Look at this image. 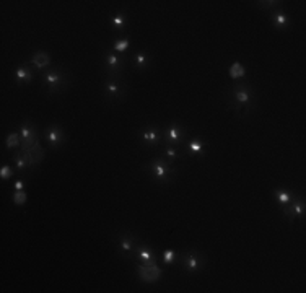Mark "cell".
Wrapping results in <instances>:
<instances>
[{
    "instance_id": "26",
    "label": "cell",
    "mask_w": 306,
    "mask_h": 293,
    "mask_svg": "<svg viewBox=\"0 0 306 293\" xmlns=\"http://www.w3.org/2000/svg\"><path fill=\"white\" fill-rule=\"evenodd\" d=\"M22 145V137H20V132H10V134L7 135L5 139V147L8 150H13L16 147Z\"/></svg>"
},
{
    "instance_id": "5",
    "label": "cell",
    "mask_w": 306,
    "mask_h": 293,
    "mask_svg": "<svg viewBox=\"0 0 306 293\" xmlns=\"http://www.w3.org/2000/svg\"><path fill=\"white\" fill-rule=\"evenodd\" d=\"M187 135V129L181 124H171L163 130V142L165 145H175L179 147L184 142Z\"/></svg>"
},
{
    "instance_id": "3",
    "label": "cell",
    "mask_w": 306,
    "mask_h": 293,
    "mask_svg": "<svg viewBox=\"0 0 306 293\" xmlns=\"http://www.w3.org/2000/svg\"><path fill=\"white\" fill-rule=\"evenodd\" d=\"M43 82L47 87V93L55 94L64 91L70 83V73L65 72L64 69H51V70H44L43 72Z\"/></svg>"
},
{
    "instance_id": "32",
    "label": "cell",
    "mask_w": 306,
    "mask_h": 293,
    "mask_svg": "<svg viewBox=\"0 0 306 293\" xmlns=\"http://www.w3.org/2000/svg\"><path fill=\"white\" fill-rule=\"evenodd\" d=\"M13 191H25V181L18 179V181L13 184Z\"/></svg>"
},
{
    "instance_id": "15",
    "label": "cell",
    "mask_w": 306,
    "mask_h": 293,
    "mask_svg": "<svg viewBox=\"0 0 306 293\" xmlns=\"http://www.w3.org/2000/svg\"><path fill=\"white\" fill-rule=\"evenodd\" d=\"M271 22L275 30L285 31V30H289V26H290V16L283 10H280V8H277V10L271 12Z\"/></svg>"
},
{
    "instance_id": "17",
    "label": "cell",
    "mask_w": 306,
    "mask_h": 293,
    "mask_svg": "<svg viewBox=\"0 0 306 293\" xmlns=\"http://www.w3.org/2000/svg\"><path fill=\"white\" fill-rule=\"evenodd\" d=\"M26 155H28V160H30V169H34L36 166H40L41 162L44 160V155H46V150L40 145V142L31 147L30 150H25Z\"/></svg>"
},
{
    "instance_id": "4",
    "label": "cell",
    "mask_w": 306,
    "mask_h": 293,
    "mask_svg": "<svg viewBox=\"0 0 306 293\" xmlns=\"http://www.w3.org/2000/svg\"><path fill=\"white\" fill-rule=\"evenodd\" d=\"M139 135L145 148H157L163 144V130H160L157 126H145L139 132Z\"/></svg>"
},
{
    "instance_id": "11",
    "label": "cell",
    "mask_w": 306,
    "mask_h": 293,
    "mask_svg": "<svg viewBox=\"0 0 306 293\" xmlns=\"http://www.w3.org/2000/svg\"><path fill=\"white\" fill-rule=\"evenodd\" d=\"M161 269L160 266L155 262V264H137V276L142 282L145 283H153V282H158L160 277H161Z\"/></svg>"
},
{
    "instance_id": "13",
    "label": "cell",
    "mask_w": 306,
    "mask_h": 293,
    "mask_svg": "<svg viewBox=\"0 0 306 293\" xmlns=\"http://www.w3.org/2000/svg\"><path fill=\"white\" fill-rule=\"evenodd\" d=\"M282 212L290 222H293L295 219H303L304 217V201L301 197H293V201L289 205L282 207Z\"/></svg>"
},
{
    "instance_id": "7",
    "label": "cell",
    "mask_w": 306,
    "mask_h": 293,
    "mask_svg": "<svg viewBox=\"0 0 306 293\" xmlns=\"http://www.w3.org/2000/svg\"><path fill=\"white\" fill-rule=\"evenodd\" d=\"M104 62H106L108 75H111V77H121L124 65H126V59L122 57V54L108 49L106 54H104Z\"/></svg>"
},
{
    "instance_id": "24",
    "label": "cell",
    "mask_w": 306,
    "mask_h": 293,
    "mask_svg": "<svg viewBox=\"0 0 306 293\" xmlns=\"http://www.w3.org/2000/svg\"><path fill=\"white\" fill-rule=\"evenodd\" d=\"M228 75H230V77H232V80H240V79H243L244 75H246L244 65H243V64H240V62L232 64V67H230V70H228Z\"/></svg>"
},
{
    "instance_id": "31",
    "label": "cell",
    "mask_w": 306,
    "mask_h": 293,
    "mask_svg": "<svg viewBox=\"0 0 306 293\" xmlns=\"http://www.w3.org/2000/svg\"><path fill=\"white\" fill-rule=\"evenodd\" d=\"M257 7L259 8H279L280 7V2H257Z\"/></svg>"
},
{
    "instance_id": "18",
    "label": "cell",
    "mask_w": 306,
    "mask_h": 293,
    "mask_svg": "<svg viewBox=\"0 0 306 293\" xmlns=\"http://www.w3.org/2000/svg\"><path fill=\"white\" fill-rule=\"evenodd\" d=\"M30 65L34 69V70H40V72H44L46 67H49L51 65V55L49 52L46 51H37L34 52L33 59L30 61Z\"/></svg>"
},
{
    "instance_id": "12",
    "label": "cell",
    "mask_w": 306,
    "mask_h": 293,
    "mask_svg": "<svg viewBox=\"0 0 306 293\" xmlns=\"http://www.w3.org/2000/svg\"><path fill=\"white\" fill-rule=\"evenodd\" d=\"M139 244L137 238L132 233H121L118 236V246H119V252L124 258H130L133 256V251H136V246Z\"/></svg>"
},
{
    "instance_id": "27",
    "label": "cell",
    "mask_w": 306,
    "mask_h": 293,
    "mask_svg": "<svg viewBox=\"0 0 306 293\" xmlns=\"http://www.w3.org/2000/svg\"><path fill=\"white\" fill-rule=\"evenodd\" d=\"M130 47V41H129V37H121V40H114L112 43V47L111 49L114 52H118V54H124L127 49Z\"/></svg>"
},
{
    "instance_id": "21",
    "label": "cell",
    "mask_w": 306,
    "mask_h": 293,
    "mask_svg": "<svg viewBox=\"0 0 306 293\" xmlns=\"http://www.w3.org/2000/svg\"><path fill=\"white\" fill-rule=\"evenodd\" d=\"M12 160H13V163H15V166H16V171H25V169H28L30 168V160H28V155H26V152L25 150H16V152L13 153V157H12Z\"/></svg>"
},
{
    "instance_id": "20",
    "label": "cell",
    "mask_w": 306,
    "mask_h": 293,
    "mask_svg": "<svg viewBox=\"0 0 306 293\" xmlns=\"http://www.w3.org/2000/svg\"><path fill=\"white\" fill-rule=\"evenodd\" d=\"M205 150H207V144L205 142L200 139V137H196L193 140H189L187 142V147H186V153L189 155H202L205 153Z\"/></svg>"
},
{
    "instance_id": "25",
    "label": "cell",
    "mask_w": 306,
    "mask_h": 293,
    "mask_svg": "<svg viewBox=\"0 0 306 293\" xmlns=\"http://www.w3.org/2000/svg\"><path fill=\"white\" fill-rule=\"evenodd\" d=\"M133 65L139 69V70H145L148 67V54L147 51H140L133 55Z\"/></svg>"
},
{
    "instance_id": "22",
    "label": "cell",
    "mask_w": 306,
    "mask_h": 293,
    "mask_svg": "<svg viewBox=\"0 0 306 293\" xmlns=\"http://www.w3.org/2000/svg\"><path fill=\"white\" fill-rule=\"evenodd\" d=\"M126 25H127V12L126 10H119L118 13H114L111 16V26L116 31H122Z\"/></svg>"
},
{
    "instance_id": "10",
    "label": "cell",
    "mask_w": 306,
    "mask_h": 293,
    "mask_svg": "<svg viewBox=\"0 0 306 293\" xmlns=\"http://www.w3.org/2000/svg\"><path fill=\"white\" fill-rule=\"evenodd\" d=\"M124 93H126V87L121 82V77H111V75H108V80L104 83V94H106V98L116 101L124 96Z\"/></svg>"
},
{
    "instance_id": "30",
    "label": "cell",
    "mask_w": 306,
    "mask_h": 293,
    "mask_svg": "<svg viewBox=\"0 0 306 293\" xmlns=\"http://www.w3.org/2000/svg\"><path fill=\"white\" fill-rule=\"evenodd\" d=\"M175 259H176V252L173 249H166L163 252V261H165V264H168V266H171V264L175 262Z\"/></svg>"
},
{
    "instance_id": "23",
    "label": "cell",
    "mask_w": 306,
    "mask_h": 293,
    "mask_svg": "<svg viewBox=\"0 0 306 293\" xmlns=\"http://www.w3.org/2000/svg\"><path fill=\"white\" fill-rule=\"evenodd\" d=\"M274 197L277 199V202H279L282 207L285 205H289L292 201H293V194L289 191V189H285V187H279V189H275V192H274Z\"/></svg>"
},
{
    "instance_id": "29",
    "label": "cell",
    "mask_w": 306,
    "mask_h": 293,
    "mask_svg": "<svg viewBox=\"0 0 306 293\" xmlns=\"http://www.w3.org/2000/svg\"><path fill=\"white\" fill-rule=\"evenodd\" d=\"M13 176V168L10 165H4L0 168V178H2V181H8Z\"/></svg>"
},
{
    "instance_id": "9",
    "label": "cell",
    "mask_w": 306,
    "mask_h": 293,
    "mask_svg": "<svg viewBox=\"0 0 306 293\" xmlns=\"http://www.w3.org/2000/svg\"><path fill=\"white\" fill-rule=\"evenodd\" d=\"M181 261H183L184 269L190 274H196L205 267V258L199 251H194V249L184 252L183 256H181Z\"/></svg>"
},
{
    "instance_id": "8",
    "label": "cell",
    "mask_w": 306,
    "mask_h": 293,
    "mask_svg": "<svg viewBox=\"0 0 306 293\" xmlns=\"http://www.w3.org/2000/svg\"><path fill=\"white\" fill-rule=\"evenodd\" d=\"M44 139L47 140V144L52 150H57L64 147V144L67 142V134L64 132V129L57 124H51L49 127L44 129Z\"/></svg>"
},
{
    "instance_id": "16",
    "label": "cell",
    "mask_w": 306,
    "mask_h": 293,
    "mask_svg": "<svg viewBox=\"0 0 306 293\" xmlns=\"http://www.w3.org/2000/svg\"><path fill=\"white\" fill-rule=\"evenodd\" d=\"M34 69L30 65V62H23L22 65H18L15 70V80L16 83H30L34 77Z\"/></svg>"
},
{
    "instance_id": "14",
    "label": "cell",
    "mask_w": 306,
    "mask_h": 293,
    "mask_svg": "<svg viewBox=\"0 0 306 293\" xmlns=\"http://www.w3.org/2000/svg\"><path fill=\"white\" fill-rule=\"evenodd\" d=\"M133 258L139 261V264H155L157 262V256L153 249L148 246V244H142L139 243L136 246V251H133Z\"/></svg>"
},
{
    "instance_id": "6",
    "label": "cell",
    "mask_w": 306,
    "mask_h": 293,
    "mask_svg": "<svg viewBox=\"0 0 306 293\" xmlns=\"http://www.w3.org/2000/svg\"><path fill=\"white\" fill-rule=\"evenodd\" d=\"M20 137H22V150H30L40 142V135H37V129L33 122L25 121L20 126Z\"/></svg>"
},
{
    "instance_id": "2",
    "label": "cell",
    "mask_w": 306,
    "mask_h": 293,
    "mask_svg": "<svg viewBox=\"0 0 306 293\" xmlns=\"http://www.w3.org/2000/svg\"><path fill=\"white\" fill-rule=\"evenodd\" d=\"M254 101V91L251 87H247L244 83H238L232 88V108L238 112V114H246L247 109L253 108Z\"/></svg>"
},
{
    "instance_id": "28",
    "label": "cell",
    "mask_w": 306,
    "mask_h": 293,
    "mask_svg": "<svg viewBox=\"0 0 306 293\" xmlns=\"http://www.w3.org/2000/svg\"><path fill=\"white\" fill-rule=\"evenodd\" d=\"M12 201L15 205H25L26 204V192L25 191H13Z\"/></svg>"
},
{
    "instance_id": "1",
    "label": "cell",
    "mask_w": 306,
    "mask_h": 293,
    "mask_svg": "<svg viewBox=\"0 0 306 293\" xmlns=\"http://www.w3.org/2000/svg\"><path fill=\"white\" fill-rule=\"evenodd\" d=\"M143 169H145L158 184H169L178 173V169L173 166V163L166 162V160H163L161 157L150 160L147 165H143Z\"/></svg>"
},
{
    "instance_id": "19",
    "label": "cell",
    "mask_w": 306,
    "mask_h": 293,
    "mask_svg": "<svg viewBox=\"0 0 306 293\" xmlns=\"http://www.w3.org/2000/svg\"><path fill=\"white\" fill-rule=\"evenodd\" d=\"M184 153L181 152L179 147H175V145H163V148L160 150V155L163 160H166V162L169 163H175L176 160H179L181 157H183Z\"/></svg>"
}]
</instances>
